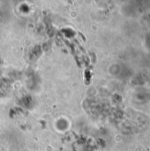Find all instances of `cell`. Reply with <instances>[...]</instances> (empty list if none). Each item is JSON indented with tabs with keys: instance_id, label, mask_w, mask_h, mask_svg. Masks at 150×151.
<instances>
[]
</instances>
